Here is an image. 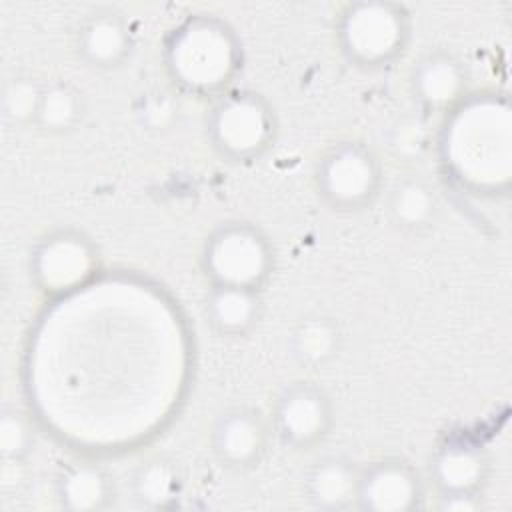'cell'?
I'll use <instances>...</instances> for the list:
<instances>
[{
    "label": "cell",
    "instance_id": "obj_18",
    "mask_svg": "<svg viewBox=\"0 0 512 512\" xmlns=\"http://www.w3.org/2000/svg\"><path fill=\"white\" fill-rule=\"evenodd\" d=\"M130 488L138 504L146 508H166L182 494L184 476L176 460L150 456L132 472Z\"/></svg>",
    "mask_w": 512,
    "mask_h": 512
},
{
    "label": "cell",
    "instance_id": "obj_19",
    "mask_svg": "<svg viewBox=\"0 0 512 512\" xmlns=\"http://www.w3.org/2000/svg\"><path fill=\"white\" fill-rule=\"evenodd\" d=\"M340 344V326L326 314H310L302 318L290 334V352L294 360L306 368L328 364L338 354Z\"/></svg>",
    "mask_w": 512,
    "mask_h": 512
},
{
    "label": "cell",
    "instance_id": "obj_13",
    "mask_svg": "<svg viewBox=\"0 0 512 512\" xmlns=\"http://www.w3.org/2000/svg\"><path fill=\"white\" fill-rule=\"evenodd\" d=\"M360 470L344 456H324L306 474L304 490L314 508L338 512L356 508Z\"/></svg>",
    "mask_w": 512,
    "mask_h": 512
},
{
    "label": "cell",
    "instance_id": "obj_4",
    "mask_svg": "<svg viewBox=\"0 0 512 512\" xmlns=\"http://www.w3.org/2000/svg\"><path fill=\"white\" fill-rule=\"evenodd\" d=\"M276 136L278 116L264 94L232 88L212 100L206 116V138L224 160L254 162L274 146Z\"/></svg>",
    "mask_w": 512,
    "mask_h": 512
},
{
    "label": "cell",
    "instance_id": "obj_8",
    "mask_svg": "<svg viewBox=\"0 0 512 512\" xmlns=\"http://www.w3.org/2000/svg\"><path fill=\"white\" fill-rule=\"evenodd\" d=\"M270 424L282 446L306 452L328 438L334 424V406L322 386L296 380L276 396Z\"/></svg>",
    "mask_w": 512,
    "mask_h": 512
},
{
    "label": "cell",
    "instance_id": "obj_24",
    "mask_svg": "<svg viewBox=\"0 0 512 512\" xmlns=\"http://www.w3.org/2000/svg\"><path fill=\"white\" fill-rule=\"evenodd\" d=\"M482 508V492H442L438 496V510L442 512H476Z\"/></svg>",
    "mask_w": 512,
    "mask_h": 512
},
{
    "label": "cell",
    "instance_id": "obj_14",
    "mask_svg": "<svg viewBox=\"0 0 512 512\" xmlns=\"http://www.w3.org/2000/svg\"><path fill=\"white\" fill-rule=\"evenodd\" d=\"M488 470V456L470 442H450L438 448L430 462V476L438 494L482 492Z\"/></svg>",
    "mask_w": 512,
    "mask_h": 512
},
{
    "label": "cell",
    "instance_id": "obj_10",
    "mask_svg": "<svg viewBox=\"0 0 512 512\" xmlns=\"http://www.w3.org/2000/svg\"><path fill=\"white\" fill-rule=\"evenodd\" d=\"M424 484L414 466L382 458L360 470L356 508L366 512H410L422 506Z\"/></svg>",
    "mask_w": 512,
    "mask_h": 512
},
{
    "label": "cell",
    "instance_id": "obj_22",
    "mask_svg": "<svg viewBox=\"0 0 512 512\" xmlns=\"http://www.w3.org/2000/svg\"><path fill=\"white\" fill-rule=\"evenodd\" d=\"M36 446L30 418L18 408H4L0 414V454L8 462H24Z\"/></svg>",
    "mask_w": 512,
    "mask_h": 512
},
{
    "label": "cell",
    "instance_id": "obj_2",
    "mask_svg": "<svg viewBox=\"0 0 512 512\" xmlns=\"http://www.w3.org/2000/svg\"><path fill=\"white\" fill-rule=\"evenodd\" d=\"M162 62L170 82L194 98L216 100L232 90L244 66L238 32L216 14H190L164 38Z\"/></svg>",
    "mask_w": 512,
    "mask_h": 512
},
{
    "label": "cell",
    "instance_id": "obj_16",
    "mask_svg": "<svg viewBox=\"0 0 512 512\" xmlns=\"http://www.w3.org/2000/svg\"><path fill=\"white\" fill-rule=\"evenodd\" d=\"M58 504L72 512L104 510L114 500V478L96 462H72L56 478Z\"/></svg>",
    "mask_w": 512,
    "mask_h": 512
},
{
    "label": "cell",
    "instance_id": "obj_5",
    "mask_svg": "<svg viewBox=\"0 0 512 512\" xmlns=\"http://www.w3.org/2000/svg\"><path fill=\"white\" fill-rule=\"evenodd\" d=\"M200 268L210 284L262 290L274 272V248L260 226L228 220L206 236Z\"/></svg>",
    "mask_w": 512,
    "mask_h": 512
},
{
    "label": "cell",
    "instance_id": "obj_12",
    "mask_svg": "<svg viewBox=\"0 0 512 512\" xmlns=\"http://www.w3.org/2000/svg\"><path fill=\"white\" fill-rule=\"evenodd\" d=\"M134 50V34L122 12L116 8H96L76 32L78 58L96 70L122 66Z\"/></svg>",
    "mask_w": 512,
    "mask_h": 512
},
{
    "label": "cell",
    "instance_id": "obj_11",
    "mask_svg": "<svg viewBox=\"0 0 512 512\" xmlns=\"http://www.w3.org/2000/svg\"><path fill=\"white\" fill-rule=\"evenodd\" d=\"M410 90L422 110L448 114L468 96V74L454 54L430 50L414 62Z\"/></svg>",
    "mask_w": 512,
    "mask_h": 512
},
{
    "label": "cell",
    "instance_id": "obj_21",
    "mask_svg": "<svg viewBox=\"0 0 512 512\" xmlns=\"http://www.w3.org/2000/svg\"><path fill=\"white\" fill-rule=\"evenodd\" d=\"M44 82L28 74H16L4 84L2 92V112L14 124H32L36 122L40 96Z\"/></svg>",
    "mask_w": 512,
    "mask_h": 512
},
{
    "label": "cell",
    "instance_id": "obj_20",
    "mask_svg": "<svg viewBox=\"0 0 512 512\" xmlns=\"http://www.w3.org/2000/svg\"><path fill=\"white\" fill-rule=\"evenodd\" d=\"M86 114L82 92L68 80L44 82L34 126L46 134H68L76 130Z\"/></svg>",
    "mask_w": 512,
    "mask_h": 512
},
{
    "label": "cell",
    "instance_id": "obj_1",
    "mask_svg": "<svg viewBox=\"0 0 512 512\" xmlns=\"http://www.w3.org/2000/svg\"><path fill=\"white\" fill-rule=\"evenodd\" d=\"M452 178L482 196L506 194L512 178V120L506 98L476 94L446 114L440 138Z\"/></svg>",
    "mask_w": 512,
    "mask_h": 512
},
{
    "label": "cell",
    "instance_id": "obj_9",
    "mask_svg": "<svg viewBox=\"0 0 512 512\" xmlns=\"http://www.w3.org/2000/svg\"><path fill=\"white\" fill-rule=\"evenodd\" d=\"M270 432L272 424L258 408L244 404L226 408L212 424V452L226 468H254L268 452Z\"/></svg>",
    "mask_w": 512,
    "mask_h": 512
},
{
    "label": "cell",
    "instance_id": "obj_3",
    "mask_svg": "<svg viewBox=\"0 0 512 512\" xmlns=\"http://www.w3.org/2000/svg\"><path fill=\"white\" fill-rule=\"evenodd\" d=\"M412 38L410 10L392 0H354L336 18V42L358 70L374 72L404 56Z\"/></svg>",
    "mask_w": 512,
    "mask_h": 512
},
{
    "label": "cell",
    "instance_id": "obj_6",
    "mask_svg": "<svg viewBox=\"0 0 512 512\" xmlns=\"http://www.w3.org/2000/svg\"><path fill=\"white\" fill-rule=\"evenodd\" d=\"M314 182L318 196L332 210L358 212L378 198L382 190V164L368 144L340 140L318 158Z\"/></svg>",
    "mask_w": 512,
    "mask_h": 512
},
{
    "label": "cell",
    "instance_id": "obj_7",
    "mask_svg": "<svg viewBox=\"0 0 512 512\" xmlns=\"http://www.w3.org/2000/svg\"><path fill=\"white\" fill-rule=\"evenodd\" d=\"M100 270L96 244L74 228L48 232L30 252V280L50 298L72 296Z\"/></svg>",
    "mask_w": 512,
    "mask_h": 512
},
{
    "label": "cell",
    "instance_id": "obj_23",
    "mask_svg": "<svg viewBox=\"0 0 512 512\" xmlns=\"http://www.w3.org/2000/svg\"><path fill=\"white\" fill-rule=\"evenodd\" d=\"M174 112H176L174 102L164 94H156L146 98L140 114H142V122H146L150 128H164L172 122Z\"/></svg>",
    "mask_w": 512,
    "mask_h": 512
},
{
    "label": "cell",
    "instance_id": "obj_17",
    "mask_svg": "<svg viewBox=\"0 0 512 512\" xmlns=\"http://www.w3.org/2000/svg\"><path fill=\"white\" fill-rule=\"evenodd\" d=\"M388 212L402 230L418 232L430 228L440 212L436 190L420 176L398 178L388 196Z\"/></svg>",
    "mask_w": 512,
    "mask_h": 512
},
{
    "label": "cell",
    "instance_id": "obj_15",
    "mask_svg": "<svg viewBox=\"0 0 512 512\" xmlns=\"http://www.w3.org/2000/svg\"><path fill=\"white\" fill-rule=\"evenodd\" d=\"M262 314V290L210 284L204 298V316L220 336L248 334Z\"/></svg>",
    "mask_w": 512,
    "mask_h": 512
}]
</instances>
